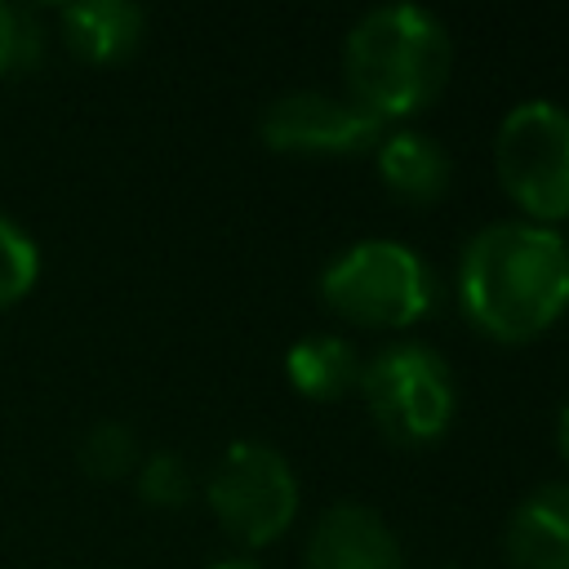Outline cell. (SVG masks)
<instances>
[{
    "mask_svg": "<svg viewBox=\"0 0 569 569\" xmlns=\"http://www.w3.org/2000/svg\"><path fill=\"white\" fill-rule=\"evenodd\" d=\"M467 320L498 342H529L569 307V244L556 227L502 218L480 227L458 258Z\"/></svg>",
    "mask_w": 569,
    "mask_h": 569,
    "instance_id": "6da1fadb",
    "label": "cell"
},
{
    "mask_svg": "<svg viewBox=\"0 0 569 569\" xmlns=\"http://www.w3.org/2000/svg\"><path fill=\"white\" fill-rule=\"evenodd\" d=\"M449 62L453 40L422 4H378L347 31L342 44L351 98L382 124L422 111L445 89Z\"/></svg>",
    "mask_w": 569,
    "mask_h": 569,
    "instance_id": "7a4b0ae2",
    "label": "cell"
},
{
    "mask_svg": "<svg viewBox=\"0 0 569 569\" xmlns=\"http://www.w3.org/2000/svg\"><path fill=\"white\" fill-rule=\"evenodd\" d=\"M316 284L329 311L369 329H405L431 307L427 262L405 240L391 236H365L347 244L320 271Z\"/></svg>",
    "mask_w": 569,
    "mask_h": 569,
    "instance_id": "3957f363",
    "label": "cell"
},
{
    "mask_svg": "<svg viewBox=\"0 0 569 569\" xmlns=\"http://www.w3.org/2000/svg\"><path fill=\"white\" fill-rule=\"evenodd\" d=\"M360 396L382 436L400 445H427L445 436L458 409V382L449 360L427 342H391L360 365Z\"/></svg>",
    "mask_w": 569,
    "mask_h": 569,
    "instance_id": "277c9868",
    "label": "cell"
},
{
    "mask_svg": "<svg viewBox=\"0 0 569 569\" xmlns=\"http://www.w3.org/2000/svg\"><path fill=\"white\" fill-rule=\"evenodd\" d=\"M493 169L529 222L569 218V107L551 98L516 102L493 133Z\"/></svg>",
    "mask_w": 569,
    "mask_h": 569,
    "instance_id": "5b68a950",
    "label": "cell"
},
{
    "mask_svg": "<svg viewBox=\"0 0 569 569\" xmlns=\"http://www.w3.org/2000/svg\"><path fill=\"white\" fill-rule=\"evenodd\" d=\"M204 498H209V511L218 516V525L236 542L262 547L293 525L298 476L276 445L236 440L222 449V458L204 485Z\"/></svg>",
    "mask_w": 569,
    "mask_h": 569,
    "instance_id": "8992f818",
    "label": "cell"
},
{
    "mask_svg": "<svg viewBox=\"0 0 569 569\" xmlns=\"http://www.w3.org/2000/svg\"><path fill=\"white\" fill-rule=\"evenodd\" d=\"M258 138L284 156H347L382 142V120L356 98L320 89H289L258 116Z\"/></svg>",
    "mask_w": 569,
    "mask_h": 569,
    "instance_id": "52a82bcc",
    "label": "cell"
},
{
    "mask_svg": "<svg viewBox=\"0 0 569 569\" xmlns=\"http://www.w3.org/2000/svg\"><path fill=\"white\" fill-rule=\"evenodd\" d=\"M307 569H405V551L373 507L333 502L307 533Z\"/></svg>",
    "mask_w": 569,
    "mask_h": 569,
    "instance_id": "ba28073f",
    "label": "cell"
},
{
    "mask_svg": "<svg viewBox=\"0 0 569 569\" xmlns=\"http://www.w3.org/2000/svg\"><path fill=\"white\" fill-rule=\"evenodd\" d=\"M502 551L511 569H569V480H542L516 502Z\"/></svg>",
    "mask_w": 569,
    "mask_h": 569,
    "instance_id": "9c48e42d",
    "label": "cell"
},
{
    "mask_svg": "<svg viewBox=\"0 0 569 569\" xmlns=\"http://www.w3.org/2000/svg\"><path fill=\"white\" fill-rule=\"evenodd\" d=\"M62 40L84 62H120L142 40V9L129 0H84L58 9Z\"/></svg>",
    "mask_w": 569,
    "mask_h": 569,
    "instance_id": "30bf717a",
    "label": "cell"
},
{
    "mask_svg": "<svg viewBox=\"0 0 569 569\" xmlns=\"http://www.w3.org/2000/svg\"><path fill=\"white\" fill-rule=\"evenodd\" d=\"M378 173L391 196L427 204V200L445 196L453 164H449V151L431 133L396 129V133H382V142H378Z\"/></svg>",
    "mask_w": 569,
    "mask_h": 569,
    "instance_id": "8fae6325",
    "label": "cell"
},
{
    "mask_svg": "<svg viewBox=\"0 0 569 569\" xmlns=\"http://www.w3.org/2000/svg\"><path fill=\"white\" fill-rule=\"evenodd\" d=\"M289 382L311 400H338L360 382V351L338 333H307L284 356Z\"/></svg>",
    "mask_w": 569,
    "mask_h": 569,
    "instance_id": "7c38bea8",
    "label": "cell"
},
{
    "mask_svg": "<svg viewBox=\"0 0 569 569\" xmlns=\"http://www.w3.org/2000/svg\"><path fill=\"white\" fill-rule=\"evenodd\" d=\"M36 276H40V253H36L31 236L0 213V311L13 307L18 298H27Z\"/></svg>",
    "mask_w": 569,
    "mask_h": 569,
    "instance_id": "4fadbf2b",
    "label": "cell"
},
{
    "mask_svg": "<svg viewBox=\"0 0 569 569\" xmlns=\"http://www.w3.org/2000/svg\"><path fill=\"white\" fill-rule=\"evenodd\" d=\"M80 462L89 476H102V480H116L124 471H133L138 462V440L124 422H98L84 445H80Z\"/></svg>",
    "mask_w": 569,
    "mask_h": 569,
    "instance_id": "5bb4252c",
    "label": "cell"
},
{
    "mask_svg": "<svg viewBox=\"0 0 569 569\" xmlns=\"http://www.w3.org/2000/svg\"><path fill=\"white\" fill-rule=\"evenodd\" d=\"M138 493L151 507H182L191 498V471H187V462L178 453H169V449L151 453L138 467Z\"/></svg>",
    "mask_w": 569,
    "mask_h": 569,
    "instance_id": "9a60e30c",
    "label": "cell"
},
{
    "mask_svg": "<svg viewBox=\"0 0 569 569\" xmlns=\"http://www.w3.org/2000/svg\"><path fill=\"white\" fill-rule=\"evenodd\" d=\"M36 49H40V31L31 27V18L9 9V4H0V76L22 67V62H31Z\"/></svg>",
    "mask_w": 569,
    "mask_h": 569,
    "instance_id": "2e32d148",
    "label": "cell"
},
{
    "mask_svg": "<svg viewBox=\"0 0 569 569\" xmlns=\"http://www.w3.org/2000/svg\"><path fill=\"white\" fill-rule=\"evenodd\" d=\"M556 445H560V453L569 462V400L560 405V418H556Z\"/></svg>",
    "mask_w": 569,
    "mask_h": 569,
    "instance_id": "e0dca14e",
    "label": "cell"
},
{
    "mask_svg": "<svg viewBox=\"0 0 569 569\" xmlns=\"http://www.w3.org/2000/svg\"><path fill=\"white\" fill-rule=\"evenodd\" d=\"M209 569H262L258 560H249V556H227V560H213Z\"/></svg>",
    "mask_w": 569,
    "mask_h": 569,
    "instance_id": "ac0fdd59",
    "label": "cell"
},
{
    "mask_svg": "<svg viewBox=\"0 0 569 569\" xmlns=\"http://www.w3.org/2000/svg\"><path fill=\"white\" fill-rule=\"evenodd\" d=\"M436 569H462V565H436Z\"/></svg>",
    "mask_w": 569,
    "mask_h": 569,
    "instance_id": "d6986e66",
    "label": "cell"
}]
</instances>
